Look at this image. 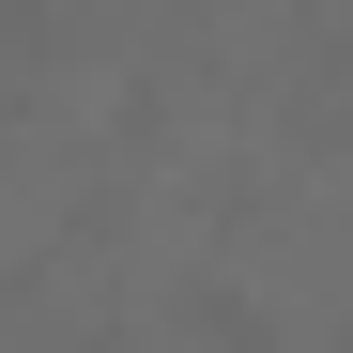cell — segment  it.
<instances>
[{
    "label": "cell",
    "instance_id": "obj_1",
    "mask_svg": "<svg viewBox=\"0 0 353 353\" xmlns=\"http://www.w3.org/2000/svg\"><path fill=\"white\" fill-rule=\"evenodd\" d=\"M185 338H200V353H276V307H246L230 276H200V292H185Z\"/></svg>",
    "mask_w": 353,
    "mask_h": 353
}]
</instances>
